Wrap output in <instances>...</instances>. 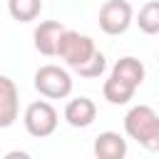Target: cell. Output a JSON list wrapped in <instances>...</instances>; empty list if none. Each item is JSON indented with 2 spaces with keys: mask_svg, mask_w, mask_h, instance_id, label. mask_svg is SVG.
I'll list each match as a JSON object with an SVG mask.
<instances>
[{
  "mask_svg": "<svg viewBox=\"0 0 159 159\" xmlns=\"http://www.w3.org/2000/svg\"><path fill=\"white\" fill-rule=\"evenodd\" d=\"M124 132L147 152H159V114L149 104H137L127 112Z\"/></svg>",
  "mask_w": 159,
  "mask_h": 159,
  "instance_id": "1",
  "label": "cell"
},
{
  "mask_svg": "<svg viewBox=\"0 0 159 159\" xmlns=\"http://www.w3.org/2000/svg\"><path fill=\"white\" fill-rule=\"evenodd\" d=\"M94 52H97V47L89 35H82L77 30H65V35L60 37L57 57L65 60V65L72 70H80L84 62H89Z\"/></svg>",
  "mask_w": 159,
  "mask_h": 159,
  "instance_id": "2",
  "label": "cell"
},
{
  "mask_svg": "<svg viewBox=\"0 0 159 159\" xmlns=\"http://www.w3.org/2000/svg\"><path fill=\"white\" fill-rule=\"evenodd\" d=\"M35 82V89L42 94V97H47V99H65V97H70V92H72V77H70V72L65 70V67H60V65H42L37 72H35V77H32Z\"/></svg>",
  "mask_w": 159,
  "mask_h": 159,
  "instance_id": "3",
  "label": "cell"
},
{
  "mask_svg": "<svg viewBox=\"0 0 159 159\" xmlns=\"http://www.w3.org/2000/svg\"><path fill=\"white\" fill-rule=\"evenodd\" d=\"M57 109L47 102V99H37V102H30L25 114H22V124L27 129L30 137H37V139H45L50 137L55 129H57Z\"/></svg>",
  "mask_w": 159,
  "mask_h": 159,
  "instance_id": "4",
  "label": "cell"
},
{
  "mask_svg": "<svg viewBox=\"0 0 159 159\" xmlns=\"http://www.w3.org/2000/svg\"><path fill=\"white\" fill-rule=\"evenodd\" d=\"M99 30L104 35H124L134 22V10L127 0H107L99 7Z\"/></svg>",
  "mask_w": 159,
  "mask_h": 159,
  "instance_id": "5",
  "label": "cell"
},
{
  "mask_svg": "<svg viewBox=\"0 0 159 159\" xmlns=\"http://www.w3.org/2000/svg\"><path fill=\"white\" fill-rule=\"evenodd\" d=\"M65 25L57 22V20H42L35 32H32V40H35V50L45 57H55L57 55V47H60V37L65 35Z\"/></svg>",
  "mask_w": 159,
  "mask_h": 159,
  "instance_id": "6",
  "label": "cell"
},
{
  "mask_svg": "<svg viewBox=\"0 0 159 159\" xmlns=\"http://www.w3.org/2000/svg\"><path fill=\"white\" fill-rule=\"evenodd\" d=\"M17 112H20L17 84L7 75H0V129L12 127L17 119Z\"/></svg>",
  "mask_w": 159,
  "mask_h": 159,
  "instance_id": "7",
  "label": "cell"
},
{
  "mask_svg": "<svg viewBox=\"0 0 159 159\" xmlns=\"http://www.w3.org/2000/svg\"><path fill=\"white\" fill-rule=\"evenodd\" d=\"M94 117H97V104L89 97H75L65 104V122L70 127L84 129L94 122Z\"/></svg>",
  "mask_w": 159,
  "mask_h": 159,
  "instance_id": "8",
  "label": "cell"
},
{
  "mask_svg": "<svg viewBox=\"0 0 159 159\" xmlns=\"http://www.w3.org/2000/svg\"><path fill=\"white\" fill-rule=\"evenodd\" d=\"M94 159H124L127 157V139L119 132H99L92 144Z\"/></svg>",
  "mask_w": 159,
  "mask_h": 159,
  "instance_id": "9",
  "label": "cell"
},
{
  "mask_svg": "<svg viewBox=\"0 0 159 159\" xmlns=\"http://www.w3.org/2000/svg\"><path fill=\"white\" fill-rule=\"evenodd\" d=\"M112 77H117V80H122V82H127V84H132L134 89L144 82V65L137 60V57H132V55H127V57H119L117 62H114V67H112V72H109Z\"/></svg>",
  "mask_w": 159,
  "mask_h": 159,
  "instance_id": "10",
  "label": "cell"
},
{
  "mask_svg": "<svg viewBox=\"0 0 159 159\" xmlns=\"http://www.w3.org/2000/svg\"><path fill=\"white\" fill-rule=\"evenodd\" d=\"M134 87L132 84H127V82H122V80H117V77H107L104 80V84H102V94H104V99L109 102V104H127L132 97H134Z\"/></svg>",
  "mask_w": 159,
  "mask_h": 159,
  "instance_id": "11",
  "label": "cell"
},
{
  "mask_svg": "<svg viewBox=\"0 0 159 159\" xmlns=\"http://www.w3.org/2000/svg\"><path fill=\"white\" fill-rule=\"evenodd\" d=\"M7 12L17 22H32L42 12V0H7Z\"/></svg>",
  "mask_w": 159,
  "mask_h": 159,
  "instance_id": "12",
  "label": "cell"
},
{
  "mask_svg": "<svg viewBox=\"0 0 159 159\" xmlns=\"http://www.w3.org/2000/svg\"><path fill=\"white\" fill-rule=\"evenodd\" d=\"M144 35H159V0H149L139 7V15L134 20Z\"/></svg>",
  "mask_w": 159,
  "mask_h": 159,
  "instance_id": "13",
  "label": "cell"
},
{
  "mask_svg": "<svg viewBox=\"0 0 159 159\" xmlns=\"http://www.w3.org/2000/svg\"><path fill=\"white\" fill-rule=\"evenodd\" d=\"M104 70H107V57L97 50V52L92 55V60H89V62H84V65H82L80 70H75V72H77L80 77H84V80H97Z\"/></svg>",
  "mask_w": 159,
  "mask_h": 159,
  "instance_id": "14",
  "label": "cell"
},
{
  "mask_svg": "<svg viewBox=\"0 0 159 159\" xmlns=\"http://www.w3.org/2000/svg\"><path fill=\"white\" fill-rule=\"evenodd\" d=\"M2 159H32L27 152H22V149H12V152H7Z\"/></svg>",
  "mask_w": 159,
  "mask_h": 159,
  "instance_id": "15",
  "label": "cell"
},
{
  "mask_svg": "<svg viewBox=\"0 0 159 159\" xmlns=\"http://www.w3.org/2000/svg\"><path fill=\"white\" fill-rule=\"evenodd\" d=\"M157 62H159V52H157Z\"/></svg>",
  "mask_w": 159,
  "mask_h": 159,
  "instance_id": "16",
  "label": "cell"
}]
</instances>
